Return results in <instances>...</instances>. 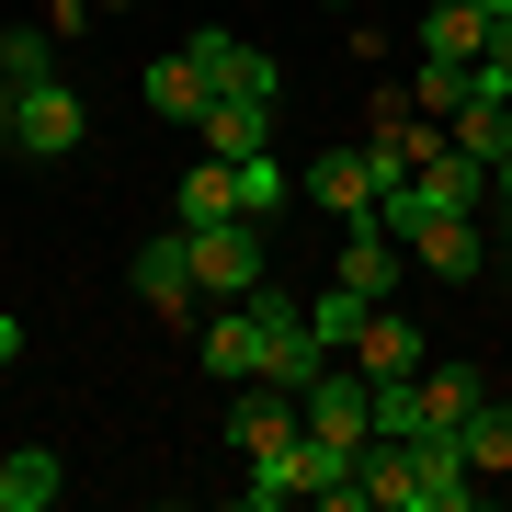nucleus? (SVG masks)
Returning a JSON list of instances; mask_svg holds the SVG:
<instances>
[{
    "mask_svg": "<svg viewBox=\"0 0 512 512\" xmlns=\"http://www.w3.org/2000/svg\"><path fill=\"white\" fill-rule=\"evenodd\" d=\"M80 137H92V114H80V92H69L57 69L12 92V148H23V160H69Z\"/></svg>",
    "mask_w": 512,
    "mask_h": 512,
    "instance_id": "obj_1",
    "label": "nucleus"
},
{
    "mask_svg": "<svg viewBox=\"0 0 512 512\" xmlns=\"http://www.w3.org/2000/svg\"><path fill=\"white\" fill-rule=\"evenodd\" d=\"M183 46L205 57V80H217V103H274V92H285V69H274V57H262L251 35H228V23H194Z\"/></svg>",
    "mask_w": 512,
    "mask_h": 512,
    "instance_id": "obj_2",
    "label": "nucleus"
},
{
    "mask_svg": "<svg viewBox=\"0 0 512 512\" xmlns=\"http://www.w3.org/2000/svg\"><path fill=\"white\" fill-rule=\"evenodd\" d=\"M296 194L330 205V228H376V171H365V148H319V160L296 171Z\"/></svg>",
    "mask_w": 512,
    "mask_h": 512,
    "instance_id": "obj_3",
    "label": "nucleus"
},
{
    "mask_svg": "<svg viewBox=\"0 0 512 512\" xmlns=\"http://www.w3.org/2000/svg\"><path fill=\"white\" fill-rule=\"evenodd\" d=\"M399 251H410V274H433V285H478V274H490V239H478V217H421Z\"/></svg>",
    "mask_w": 512,
    "mask_h": 512,
    "instance_id": "obj_4",
    "label": "nucleus"
},
{
    "mask_svg": "<svg viewBox=\"0 0 512 512\" xmlns=\"http://www.w3.org/2000/svg\"><path fill=\"white\" fill-rule=\"evenodd\" d=\"M137 296H148V319H194V228L183 217H171L160 239H148V251H137Z\"/></svg>",
    "mask_w": 512,
    "mask_h": 512,
    "instance_id": "obj_5",
    "label": "nucleus"
},
{
    "mask_svg": "<svg viewBox=\"0 0 512 512\" xmlns=\"http://www.w3.org/2000/svg\"><path fill=\"white\" fill-rule=\"evenodd\" d=\"M194 285H205V296H251V285H262V228H251V217L194 228Z\"/></svg>",
    "mask_w": 512,
    "mask_h": 512,
    "instance_id": "obj_6",
    "label": "nucleus"
},
{
    "mask_svg": "<svg viewBox=\"0 0 512 512\" xmlns=\"http://www.w3.org/2000/svg\"><path fill=\"white\" fill-rule=\"evenodd\" d=\"M308 433L365 456V444H376V387H365V376H319V387H308Z\"/></svg>",
    "mask_w": 512,
    "mask_h": 512,
    "instance_id": "obj_7",
    "label": "nucleus"
},
{
    "mask_svg": "<svg viewBox=\"0 0 512 512\" xmlns=\"http://www.w3.org/2000/svg\"><path fill=\"white\" fill-rule=\"evenodd\" d=\"M330 274H342L353 296H376V308H387V296L410 285V251H399L387 228H342V262H330Z\"/></svg>",
    "mask_w": 512,
    "mask_h": 512,
    "instance_id": "obj_8",
    "label": "nucleus"
},
{
    "mask_svg": "<svg viewBox=\"0 0 512 512\" xmlns=\"http://www.w3.org/2000/svg\"><path fill=\"white\" fill-rule=\"evenodd\" d=\"M205 103H217V80H205V57H148V114L160 126H205Z\"/></svg>",
    "mask_w": 512,
    "mask_h": 512,
    "instance_id": "obj_9",
    "label": "nucleus"
},
{
    "mask_svg": "<svg viewBox=\"0 0 512 512\" xmlns=\"http://www.w3.org/2000/svg\"><path fill=\"white\" fill-rule=\"evenodd\" d=\"M353 376H421V330L399 319V308H365V330H353Z\"/></svg>",
    "mask_w": 512,
    "mask_h": 512,
    "instance_id": "obj_10",
    "label": "nucleus"
},
{
    "mask_svg": "<svg viewBox=\"0 0 512 512\" xmlns=\"http://www.w3.org/2000/svg\"><path fill=\"white\" fill-rule=\"evenodd\" d=\"M205 160H262L274 148V103H205Z\"/></svg>",
    "mask_w": 512,
    "mask_h": 512,
    "instance_id": "obj_11",
    "label": "nucleus"
},
{
    "mask_svg": "<svg viewBox=\"0 0 512 512\" xmlns=\"http://www.w3.org/2000/svg\"><path fill=\"white\" fill-rule=\"evenodd\" d=\"M490 399L478 365H421V433H467V410Z\"/></svg>",
    "mask_w": 512,
    "mask_h": 512,
    "instance_id": "obj_12",
    "label": "nucleus"
},
{
    "mask_svg": "<svg viewBox=\"0 0 512 512\" xmlns=\"http://www.w3.org/2000/svg\"><path fill=\"white\" fill-rule=\"evenodd\" d=\"M478 46H490V12H478V0H433V12H421V57L478 69Z\"/></svg>",
    "mask_w": 512,
    "mask_h": 512,
    "instance_id": "obj_13",
    "label": "nucleus"
},
{
    "mask_svg": "<svg viewBox=\"0 0 512 512\" xmlns=\"http://www.w3.org/2000/svg\"><path fill=\"white\" fill-rule=\"evenodd\" d=\"M239 501H251V512H285V501H308V433H296V444H274V456H251Z\"/></svg>",
    "mask_w": 512,
    "mask_h": 512,
    "instance_id": "obj_14",
    "label": "nucleus"
},
{
    "mask_svg": "<svg viewBox=\"0 0 512 512\" xmlns=\"http://www.w3.org/2000/svg\"><path fill=\"white\" fill-rule=\"evenodd\" d=\"M171 217H183V228L239 217V160H194V171H183V194H171Z\"/></svg>",
    "mask_w": 512,
    "mask_h": 512,
    "instance_id": "obj_15",
    "label": "nucleus"
},
{
    "mask_svg": "<svg viewBox=\"0 0 512 512\" xmlns=\"http://www.w3.org/2000/svg\"><path fill=\"white\" fill-rule=\"evenodd\" d=\"M57 501V444H12L0 456V512H46Z\"/></svg>",
    "mask_w": 512,
    "mask_h": 512,
    "instance_id": "obj_16",
    "label": "nucleus"
},
{
    "mask_svg": "<svg viewBox=\"0 0 512 512\" xmlns=\"http://www.w3.org/2000/svg\"><path fill=\"white\" fill-rule=\"evenodd\" d=\"M456 444H467V467H478V478H512V399H501V387L467 410V433H456Z\"/></svg>",
    "mask_w": 512,
    "mask_h": 512,
    "instance_id": "obj_17",
    "label": "nucleus"
},
{
    "mask_svg": "<svg viewBox=\"0 0 512 512\" xmlns=\"http://www.w3.org/2000/svg\"><path fill=\"white\" fill-rule=\"evenodd\" d=\"M444 137H456V148H467L478 171H490L501 148H512V103H490V92H467V114H444Z\"/></svg>",
    "mask_w": 512,
    "mask_h": 512,
    "instance_id": "obj_18",
    "label": "nucleus"
},
{
    "mask_svg": "<svg viewBox=\"0 0 512 512\" xmlns=\"http://www.w3.org/2000/svg\"><path fill=\"white\" fill-rule=\"evenodd\" d=\"M365 308H376V296H353L342 274H330V285L308 296V330H319V342H330V353H353V330H365Z\"/></svg>",
    "mask_w": 512,
    "mask_h": 512,
    "instance_id": "obj_19",
    "label": "nucleus"
},
{
    "mask_svg": "<svg viewBox=\"0 0 512 512\" xmlns=\"http://www.w3.org/2000/svg\"><path fill=\"white\" fill-rule=\"evenodd\" d=\"M46 69H57V35L46 23H12V35H0V80L23 92V80H46Z\"/></svg>",
    "mask_w": 512,
    "mask_h": 512,
    "instance_id": "obj_20",
    "label": "nucleus"
},
{
    "mask_svg": "<svg viewBox=\"0 0 512 512\" xmlns=\"http://www.w3.org/2000/svg\"><path fill=\"white\" fill-rule=\"evenodd\" d=\"M410 114H467V69H456V57H421V80H410Z\"/></svg>",
    "mask_w": 512,
    "mask_h": 512,
    "instance_id": "obj_21",
    "label": "nucleus"
},
{
    "mask_svg": "<svg viewBox=\"0 0 512 512\" xmlns=\"http://www.w3.org/2000/svg\"><path fill=\"white\" fill-rule=\"evenodd\" d=\"M285 194H296V183L274 171V148H262V160H239V217H274Z\"/></svg>",
    "mask_w": 512,
    "mask_h": 512,
    "instance_id": "obj_22",
    "label": "nucleus"
},
{
    "mask_svg": "<svg viewBox=\"0 0 512 512\" xmlns=\"http://www.w3.org/2000/svg\"><path fill=\"white\" fill-rule=\"evenodd\" d=\"M490 205H512V148H501V160H490Z\"/></svg>",
    "mask_w": 512,
    "mask_h": 512,
    "instance_id": "obj_23",
    "label": "nucleus"
},
{
    "mask_svg": "<svg viewBox=\"0 0 512 512\" xmlns=\"http://www.w3.org/2000/svg\"><path fill=\"white\" fill-rule=\"evenodd\" d=\"M0 365H23V319H0Z\"/></svg>",
    "mask_w": 512,
    "mask_h": 512,
    "instance_id": "obj_24",
    "label": "nucleus"
},
{
    "mask_svg": "<svg viewBox=\"0 0 512 512\" xmlns=\"http://www.w3.org/2000/svg\"><path fill=\"white\" fill-rule=\"evenodd\" d=\"M0 148H12V80H0Z\"/></svg>",
    "mask_w": 512,
    "mask_h": 512,
    "instance_id": "obj_25",
    "label": "nucleus"
},
{
    "mask_svg": "<svg viewBox=\"0 0 512 512\" xmlns=\"http://www.w3.org/2000/svg\"><path fill=\"white\" fill-rule=\"evenodd\" d=\"M478 12H512V0H478Z\"/></svg>",
    "mask_w": 512,
    "mask_h": 512,
    "instance_id": "obj_26",
    "label": "nucleus"
},
{
    "mask_svg": "<svg viewBox=\"0 0 512 512\" xmlns=\"http://www.w3.org/2000/svg\"><path fill=\"white\" fill-rule=\"evenodd\" d=\"M319 12H353V0H319Z\"/></svg>",
    "mask_w": 512,
    "mask_h": 512,
    "instance_id": "obj_27",
    "label": "nucleus"
}]
</instances>
